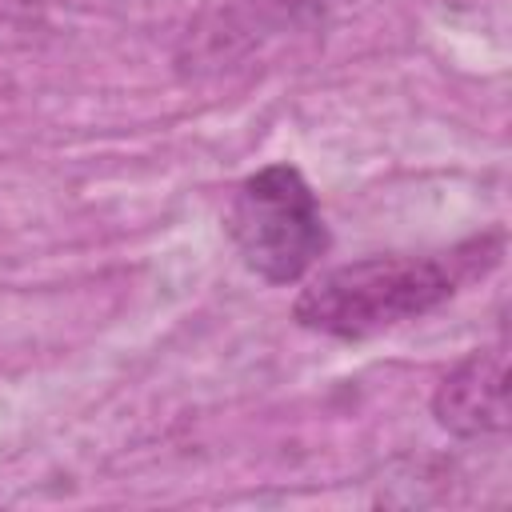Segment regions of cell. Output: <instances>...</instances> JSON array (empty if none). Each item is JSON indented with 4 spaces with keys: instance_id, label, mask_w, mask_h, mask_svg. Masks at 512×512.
<instances>
[{
    "instance_id": "obj_1",
    "label": "cell",
    "mask_w": 512,
    "mask_h": 512,
    "mask_svg": "<svg viewBox=\"0 0 512 512\" xmlns=\"http://www.w3.org/2000/svg\"><path fill=\"white\" fill-rule=\"evenodd\" d=\"M500 244L488 252V240H472L452 252L432 256H368L340 268L320 272L308 280V288L296 296L292 316L300 328L336 336V340H368L376 332H388L404 320H416L444 300L456 296V288L496 264Z\"/></svg>"
},
{
    "instance_id": "obj_2",
    "label": "cell",
    "mask_w": 512,
    "mask_h": 512,
    "mask_svg": "<svg viewBox=\"0 0 512 512\" xmlns=\"http://www.w3.org/2000/svg\"><path fill=\"white\" fill-rule=\"evenodd\" d=\"M228 232L240 260L272 284L300 280L328 252L316 192L292 164H268L236 188Z\"/></svg>"
},
{
    "instance_id": "obj_3",
    "label": "cell",
    "mask_w": 512,
    "mask_h": 512,
    "mask_svg": "<svg viewBox=\"0 0 512 512\" xmlns=\"http://www.w3.org/2000/svg\"><path fill=\"white\" fill-rule=\"evenodd\" d=\"M432 416L440 428L464 440L500 436L508 428V356L504 344L476 348L436 388Z\"/></svg>"
}]
</instances>
